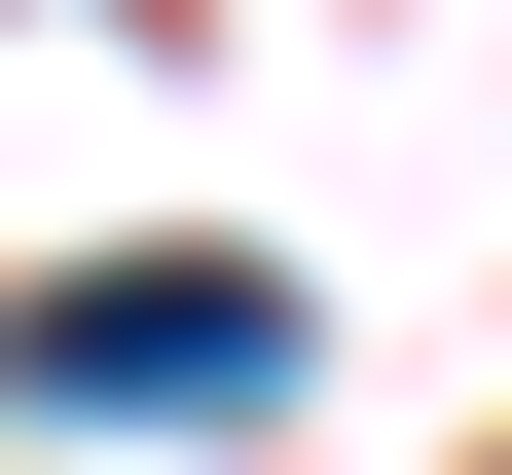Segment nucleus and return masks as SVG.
<instances>
[{"label": "nucleus", "mask_w": 512, "mask_h": 475, "mask_svg": "<svg viewBox=\"0 0 512 475\" xmlns=\"http://www.w3.org/2000/svg\"><path fill=\"white\" fill-rule=\"evenodd\" d=\"M0 402H37V439H256V402H293V293H256V256H37V293H0Z\"/></svg>", "instance_id": "1"}]
</instances>
